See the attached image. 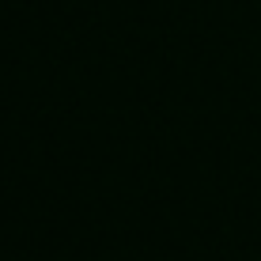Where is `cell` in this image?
Returning a JSON list of instances; mask_svg holds the SVG:
<instances>
[]
</instances>
